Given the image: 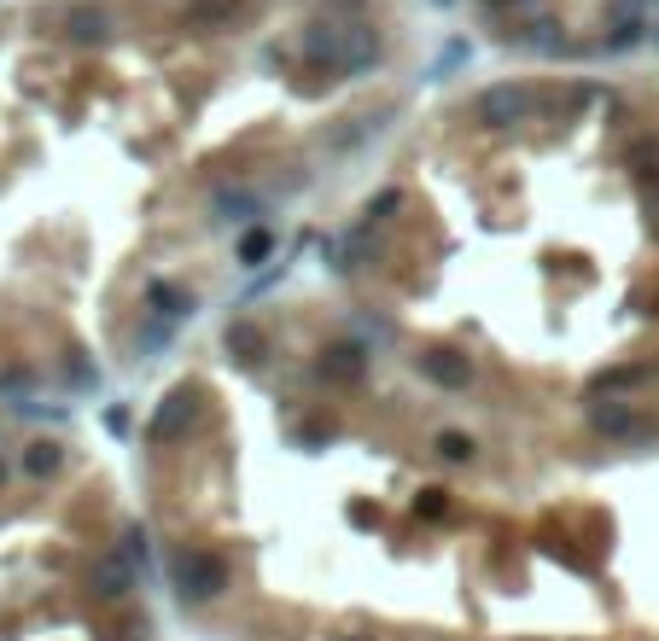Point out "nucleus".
Segmentation results:
<instances>
[{
  "mask_svg": "<svg viewBox=\"0 0 659 641\" xmlns=\"http://www.w3.org/2000/svg\"><path fill=\"white\" fill-rule=\"evenodd\" d=\"M222 560L216 554H181V595H193V601H210V595H222Z\"/></svg>",
  "mask_w": 659,
  "mask_h": 641,
  "instance_id": "nucleus-1",
  "label": "nucleus"
},
{
  "mask_svg": "<svg viewBox=\"0 0 659 641\" xmlns=\"http://www.w3.org/2000/svg\"><path fill=\"white\" fill-rule=\"evenodd\" d=\"M525 88H514V82H502V88H485L479 94V123H514V117H525Z\"/></svg>",
  "mask_w": 659,
  "mask_h": 641,
  "instance_id": "nucleus-2",
  "label": "nucleus"
},
{
  "mask_svg": "<svg viewBox=\"0 0 659 641\" xmlns=\"http://www.w3.org/2000/svg\"><path fill=\"white\" fill-rule=\"evenodd\" d=\"M181 420H193V397H187V391H175L170 408L152 420V438H175V426H181Z\"/></svg>",
  "mask_w": 659,
  "mask_h": 641,
  "instance_id": "nucleus-3",
  "label": "nucleus"
},
{
  "mask_svg": "<svg viewBox=\"0 0 659 641\" xmlns=\"http://www.w3.org/2000/svg\"><path fill=\"white\" fill-rule=\"evenodd\" d=\"M228 350H240V362H263V333L251 327V321H240V327H228Z\"/></svg>",
  "mask_w": 659,
  "mask_h": 641,
  "instance_id": "nucleus-4",
  "label": "nucleus"
},
{
  "mask_svg": "<svg viewBox=\"0 0 659 641\" xmlns=\"http://www.w3.org/2000/svg\"><path fill=\"white\" fill-rule=\"evenodd\" d=\"M234 12H240V0H187V24H222Z\"/></svg>",
  "mask_w": 659,
  "mask_h": 641,
  "instance_id": "nucleus-5",
  "label": "nucleus"
},
{
  "mask_svg": "<svg viewBox=\"0 0 659 641\" xmlns=\"http://www.w3.org/2000/svg\"><path fill=\"white\" fill-rule=\"evenodd\" d=\"M321 368L333 373V379H356V373H362V350H356V344H339V350H327Z\"/></svg>",
  "mask_w": 659,
  "mask_h": 641,
  "instance_id": "nucleus-6",
  "label": "nucleus"
},
{
  "mask_svg": "<svg viewBox=\"0 0 659 641\" xmlns=\"http://www.w3.org/2000/svg\"><path fill=\"white\" fill-rule=\"evenodd\" d=\"M420 368L432 373L438 385H467V362H450V356H420Z\"/></svg>",
  "mask_w": 659,
  "mask_h": 641,
  "instance_id": "nucleus-7",
  "label": "nucleus"
},
{
  "mask_svg": "<svg viewBox=\"0 0 659 641\" xmlns=\"http://www.w3.org/2000/svg\"><path fill=\"white\" fill-rule=\"evenodd\" d=\"M595 426H607V432H630V408H619V403L595 408Z\"/></svg>",
  "mask_w": 659,
  "mask_h": 641,
  "instance_id": "nucleus-8",
  "label": "nucleus"
},
{
  "mask_svg": "<svg viewBox=\"0 0 659 641\" xmlns=\"http://www.w3.org/2000/svg\"><path fill=\"white\" fill-rule=\"evenodd\" d=\"M438 449H444L450 461H467V455H473V438H461V432H444V438H438Z\"/></svg>",
  "mask_w": 659,
  "mask_h": 641,
  "instance_id": "nucleus-9",
  "label": "nucleus"
},
{
  "mask_svg": "<svg viewBox=\"0 0 659 641\" xmlns=\"http://www.w3.org/2000/svg\"><path fill=\"white\" fill-rule=\"evenodd\" d=\"M152 304L164 309V315H181V309H187V298H181V292H170V286H152Z\"/></svg>",
  "mask_w": 659,
  "mask_h": 641,
  "instance_id": "nucleus-10",
  "label": "nucleus"
},
{
  "mask_svg": "<svg viewBox=\"0 0 659 641\" xmlns=\"http://www.w3.org/2000/svg\"><path fill=\"white\" fill-rule=\"evenodd\" d=\"M53 461H59V455H53V449H47V443H35V455H30V467H35V473H47V467H53Z\"/></svg>",
  "mask_w": 659,
  "mask_h": 641,
  "instance_id": "nucleus-11",
  "label": "nucleus"
},
{
  "mask_svg": "<svg viewBox=\"0 0 659 641\" xmlns=\"http://www.w3.org/2000/svg\"><path fill=\"white\" fill-rule=\"evenodd\" d=\"M438 6H450V0H438Z\"/></svg>",
  "mask_w": 659,
  "mask_h": 641,
  "instance_id": "nucleus-12",
  "label": "nucleus"
}]
</instances>
